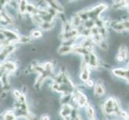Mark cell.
<instances>
[{"instance_id":"6da1fadb","label":"cell","mask_w":129,"mask_h":120,"mask_svg":"<svg viewBox=\"0 0 129 120\" xmlns=\"http://www.w3.org/2000/svg\"><path fill=\"white\" fill-rule=\"evenodd\" d=\"M104 112L107 114H115L116 115L120 116L122 113V110L116 100L114 99L113 98H109L105 102V103L104 105Z\"/></svg>"},{"instance_id":"7a4b0ae2","label":"cell","mask_w":129,"mask_h":120,"mask_svg":"<svg viewBox=\"0 0 129 120\" xmlns=\"http://www.w3.org/2000/svg\"><path fill=\"white\" fill-rule=\"evenodd\" d=\"M112 28L114 30L117 32H122L124 30H129V20H125L122 22H118V23H115L112 25Z\"/></svg>"},{"instance_id":"3957f363","label":"cell","mask_w":129,"mask_h":120,"mask_svg":"<svg viewBox=\"0 0 129 120\" xmlns=\"http://www.w3.org/2000/svg\"><path fill=\"white\" fill-rule=\"evenodd\" d=\"M127 59V48L126 46H121L119 48L118 55H117V60L119 62H123Z\"/></svg>"},{"instance_id":"277c9868","label":"cell","mask_w":129,"mask_h":120,"mask_svg":"<svg viewBox=\"0 0 129 120\" xmlns=\"http://www.w3.org/2000/svg\"><path fill=\"white\" fill-rule=\"evenodd\" d=\"M75 100H76L77 103L79 106H84L87 103V98L86 96L84 95L82 92H79L77 91L75 93Z\"/></svg>"},{"instance_id":"5b68a950","label":"cell","mask_w":129,"mask_h":120,"mask_svg":"<svg viewBox=\"0 0 129 120\" xmlns=\"http://www.w3.org/2000/svg\"><path fill=\"white\" fill-rule=\"evenodd\" d=\"M15 50V47L11 45H7L4 47L0 52V59L5 60L6 58L11 54V53Z\"/></svg>"},{"instance_id":"8992f818","label":"cell","mask_w":129,"mask_h":120,"mask_svg":"<svg viewBox=\"0 0 129 120\" xmlns=\"http://www.w3.org/2000/svg\"><path fill=\"white\" fill-rule=\"evenodd\" d=\"M89 77H90V71H89L87 65L85 63V65H84V66L83 67V70H82V72L80 74V78L83 80V81L87 82L89 80Z\"/></svg>"},{"instance_id":"52a82bcc","label":"cell","mask_w":129,"mask_h":120,"mask_svg":"<svg viewBox=\"0 0 129 120\" xmlns=\"http://www.w3.org/2000/svg\"><path fill=\"white\" fill-rule=\"evenodd\" d=\"M3 34L4 35V37H6L8 40H17L18 39V36L14 32L11 31V30H3Z\"/></svg>"},{"instance_id":"ba28073f","label":"cell","mask_w":129,"mask_h":120,"mask_svg":"<svg viewBox=\"0 0 129 120\" xmlns=\"http://www.w3.org/2000/svg\"><path fill=\"white\" fill-rule=\"evenodd\" d=\"M95 93L97 96H102L104 95V88L100 83H98L95 86Z\"/></svg>"},{"instance_id":"9c48e42d","label":"cell","mask_w":129,"mask_h":120,"mask_svg":"<svg viewBox=\"0 0 129 120\" xmlns=\"http://www.w3.org/2000/svg\"><path fill=\"white\" fill-rule=\"evenodd\" d=\"M72 47L65 45V46L59 47V49L58 50V52H59V54L60 55H67V54H69V53L72 51Z\"/></svg>"},{"instance_id":"30bf717a","label":"cell","mask_w":129,"mask_h":120,"mask_svg":"<svg viewBox=\"0 0 129 120\" xmlns=\"http://www.w3.org/2000/svg\"><path fill=\"white\" fill-rule=\"evenodd\" d=\"M4 67H5L7 71L13 72L15 70L16 66L14 63H12V62H7V63H5V64H4Z\"/></svg>"},{"instance_id":"8fae6325","label":"cell","mask_w":129,"mask_h":120,"mask_svg":"<svg viewBox=\"0 0 129 120\" xmlns=\"http://www.w3.org/2000/svg\"><path fill=\"white\" fill-rule=\"evenodd\" d=\"M87 116L91 120H94V117H95L94 109H93L90 105H88L87 107Z\"/></svg>"},{"instance_id":"7c38bea8","label":"cell","mask_w":129,"mask_h":120,"mask_svg":"<svg viewBox=\"0 0 129 120\" xmlns=\"http://www.w3.org/2000/svg\"><path fill=\"white\" fill-rule=\"evenodd\" d=\"M15 114L11 111H8L4 115V120H15Z\"/></svg>"},{"instance_id":"4fadbf2b","label":"cell","mask_w":129,"mask_h":120,"mask_svg":"<svg viewBox=\"0 0 129 120\" xmlns=\"http://www.w3.org/2000/svg\"><path fill=\"white\" fill-rule=\"evenodd\" d=\"M26 3L23 1V2H21L19 4V10H20V12L21 13H23L26 11Z\"/></svg>"},{"instance_id":"5bb4252c","label":"cell","mask_w":129,"mask_h":120,"mask_svg":"<svg viewBox=\"0 0 129 120\" xmlns=\"http://www.w3.org/2000/svg\"><path fill=\"white\" fill-rule=\"evenodd\" d=\"M32 36L34 38H39V37L42 36V34L39 30H34V31L32 32Z\"/></svg>"},{"instance_id":"9a60e30c","label":"cell","mask_w":129,"mask_h":120,"mask_svg":"<svg viewBox=\"0 0 129 120\" xmlns=\"http://www.w3.org/2000/svg\"><path fill=\"white\" fill-rule=\"evenodd\" d=\"M42 120H50V118H49L47 115H43L42 117Z\"/></svg>"},{"instance_id":"2e32d148","label":"cell","mask_w":129,"mask_h":120,"mask_svg":"<svg viewBox=\"0 0 129 120\" xmlns=\"http://www.w3.org/2000/svg\"><path fill=\"white\" fill-rule=\"evenodd\" d=\"M2 19H3V16L1 15V13H0V20H2Z\"/></svg>"},{"instance_id":"e0dca14e","label":"cell","mask_w":129,"mask_h":120,"mask_svg":"<svg viewBox=\"0 0 129 120\" xmlns=\"http://www.w3.org/2000/svg\"><path fill=\"white\" fill-rule=\"evenodd\" d=\"M127 8H128V10H129V2H127Z\"/></svg>"},{"instance_id":"ac0fdd59","label":"cell","mask_w":129,"mask_h":120,"mask_svg":"<svg viewBox=\"0 0 129 120\" xmlns=\"http://www.w3.org/2000/svg\"><path fill=\"white\" fill-rule=\"evenodd\" d=\"M0 69H1V65H0Z\"/></svg>"}]
</instances>
